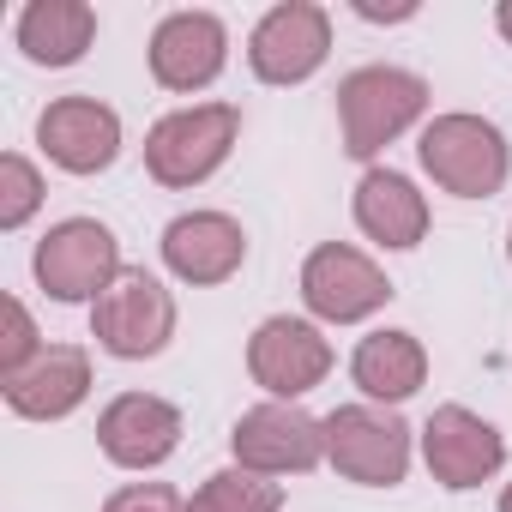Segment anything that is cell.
<instances>
[{
	"mask_svg": "<svg viewBox=\"0 0 512 512\" xmlns=\"http://www.w3.org/2000/svg\"><path fill=\"white\" fill-rule=\"evenodd\" d=\"M386 296H392L386 272L368 260V253L344 247V241L314 247V253H308V266H302V302H308L320 320H332V326H356V320H368L374 308H386Z\"/></svg>",
	"mask_w": 512,
	"mask_h": 512,
	"instance_id": "ba28073f",
	"label": "cell"
},
{
	"mask_svg": "<svg viewBox=\"0 0 512 512\" xmlns=\"http://www.w3.org/2000/svg\"><path fill=\"white\" fill-rule=\"evenodd\" d=\"M163 260L181 284H223L247 260V235L223 211H187L163 229Z\"/></svg>",
	"mask_w": 512,
	"mask_h": 512,
	"instance_id": "4fadbf2b",
	"label": "cell"
},
{
	"mask_svg": "<svg viewBox=\"0 0 512 512\" xmlns=\"http://www.w3.org/2000/svg\"><path fill=\"white\" fill-rule=\"evenodd\" d=\"M422 458H428V470H434L440 488H476V482H488V476L500 470L506 440H500V428H488L476 410L446 404V410H434L428 428H422Z\"/></svg>",
	"mask_w": 512,
	"mask_h": 512,
	"instance_id": "8fae6325",
	"label": "cell"
},
{
	"mask_svg": "<svg viewBox=\"0 0 512 512\" xmlns=\"http://www.w3.org/2000/svg\"><path fill=\"white\" fill-rule=\"evenodd\" d=\"M494 25H500V37L512 43V0H500V13H494Z\"/></svg>",
	"mask_w": 512,
	"mask_h": 512,
	"instance_id": "d4e9b609",
	"label": "cell"
},
{
	"mask_svg": "<svg viewBox=\"0 0 512 512\" xmlns=\"http://www.w3.org/2000/svg\"><path fill=\"white\" fill-rule=\"evenodd\" d=\"M229 37L211 13H169L151 37V79L163 91H205L223 73Z\"/></svg>",
	"mask_w": 512,
	"mask_h": 512,
	"instance_id": "5bb4252c",
	"label": "cell"
},
{
	"mask_svg": "<svg viewBox=\"0 0 512 512\" xmlns=\"http://www.w3.org/2000/svg\"><path fill=\"white\" fill-rule=\"evenodd\" d=\"M103 512H181V494H175V488H163V482H133V488L109 494V506H103Z\"/></svg>",
	"mask_w": 512,
	"mask_h": 512,
	"instance_id": "603a6c76",
	"label": "cell"
},
{
	"mask_svg": "<svg viewBox=\"0 0 512 512\" xmlns=\"http://www.w3.org/2000/svg\"><path fill=\"white\" fill-rule=\"evenodd\" d=\"M229 446H235V464L253 476H290L326 458V422H314L302 404H260L235 422Z\"/></svg>",
	"mask_w": 512,
	"mask_h": 512,
	"instance_id": "52a82bcc",
	"label": "cell"
},
{
	"mask_svg": "<svg viewBox=\"0 0 512 512\" xmlns=\"http://www.w3.org/2000/svg\"><path fill=\"white\" fill-rule=\"evenodd\" d=\"M428 109V85L404 67H362L338 85V121H344V151L374 157L386 151L416 115Z\"/></svg>",
	"mask_w": 512,
	"mask_h": 512,
	"instance_id": "6da1fadb",
	"label": "cell"
},
{
	"mask_svg": "<svg viewBox=\"0 0 512 512\" xmlns=\"http://www.w3.org/2000/svg\"><path fill=\"white\" fill-rule=\"evenodd\" d=\"M500 512H512V482H506V494H500Z\"/></svg>",
	"mask_w": 512,
	"mask_h": 512,
	"instance_id": "484cf974",
	"label": "cell"
},
{
	"mask_svg": "<svg viewBox=\"0 0 512 512\" xmlns=\"http://www.w3.org/2000/svg\"><path fill=\"white\" fill-rule=\"evenodd\" d=\"M247 368H253V380H260L278 404H296L302 392H314V386L326 380V368H332V344L320 338V326L278 314V320H266L260 332H253V344H247Z\"/></svg>",
	"mask_w": 512,
	"mask_h": 512,
	"instance_id": "30bf717a",
	"label": "cell"
},
{
	"mask_svg": "<svg viewBox=\"0 0 512 512\" xmlns=\"http://www.w3.org/2000/svg\"><path fill=\"white\" fill-rule=\"evenodd\" d=\"M356 223L380 241V247H416L428 235V199L416 193L410 175L398 169H368L356 187Z\"/></svg>",
	"mask_w": 512,
	"mask_h": 512,
	"instance_id": "e0dca14e",
	"label": "cell"
},
{
	"mask_svg": "<svg viewBox=\"0 0 512 512\" xmlns=\"http://www.w3.org/2000/svg\"><path fill=\"white\" fill-rule=\"evenodd\" d=\"M416 151H422V169H428L446 193H458V199H488V193H500V181H506V169H512L500 127L482 121V115H440V121L422 133Z\"/></svg>",
	"mask_w": 512,
	"mask_h": 512,
	"instance_id": "3957f363",
	"label": "cell"
},
{
	"mask_svg": "<svg viewBox=\"0 0 512 512\" xmlns=\"http://www.w3.org/2000/svg\"><path fill=\"white\" fill-rule=\"evenodd\" d=\"M37 356H43V344H37V326H31V314H25V302H19V296H7V338H0V380L25 374Z\"/></svg>",
	"mask_w": 512,
	"mask_h": 512,
	"instance_id": "7402d4cb",
	"label": "cell"
},
{
	"mask_svg": "<svg viewBox=\"0 0 512 512\" xmlns=\"http://www.w3.org/2000/svg\"><path fill=\"white\" fill-rule=\"evenodd\" d=\"M326 458L338 476H350L362 488H392L410 470V428L386 410L344 404L326 416Z\"/></svg>",
	"mask_w": 512,
	"mask_h": 512,
	"instance_id": "5b68a950",
	"label": "cell"
},
{
	"mask_svg": "<svg viewBox=\"0 0 512 512\" xmlns=\"http://www.w3.org/2000/svg\"><path fill=\"white\" fill-rule=\"evenodd\" d=\"M97 440L121 470H151L181 446V410L151 392H127L97 416Z\"/></svg>",
	"mask_w": 512,
	"mask_h": 512,
	"instance_id": "9a60e30c",
	"label": "cell"
},
{
	"mask_svg": "<svg viewBox=\"0 0 512 512\" xmlns=\"http://www.w3.org/2000/svg\"><path fill=\"white\" fill-rule=\"evenodd\" d=\"M97 37V13L85 0H31L19 13V49L37 67H73Z\"/></svg>",
	"mask_w": 512,
	"mask_h": 512,
	"instance_id": "ac0fdd59",
	"label": "cell"
},
{
	"mask_svg": "<svg viewBox=\"0 0 512 512\" xmlns=\"http://www.w3.org/2000/svg\"><path fill=\"white\" fill-rule=\"evenodd\" d=\"M85 392H91V362H85V350H73V344H49L25 374L7 380V404H13L19 416H31V422H61V416H73V410L85 404Z\"/></svg>",
	"mask_w": 512,
	"mask_h": 512,
	"instance_id": "2e32d148",
	"label": "cell"
},
{
	"mask_svg": "<svg viewBox=\"0 0 512 512\" xmlns=\"http://www.w3.org/2000/svg\"><path fill=\"white\" fill-rule=\"evenodd\" d=\"M506 260H512V235H506Z\"/></svg>",
	"mask_w": 512,
	"mask_h": 512,
	"instance_id": "4316f807",
	"label": "cell"
},
{
	"mask_svg": "<svg viewBox=\"0 0 512 512\" xmlns=\"http://www.w3.org/2000/svg\"><path fill=\"white\" fill-rule=\"evenodd\" d=\"M332 49V19L320 7H308V0H290V7H272L260 25H253L247 37V61L253 73H260L266 85H302L320 73Z\"/></svg>",
	"mask_w": 512,
	"mask_h": 512,
	"instance_id": "9c48e42d",
	"label": "cell"
},
{
	"mask_svg": "<svg viewBox=\"0 0 512 512\" xmlns=\"http://www.w3.org/2000/svg\"><path fill=\"white\" fill-rule=\"evenodd\" d=\"M350 374H356V386H362L368 398L398 404V398L422 392V380H428V356H422V344H416L410 332H374V338L356 344Z\"/></svg>",
	"mask_w": 512,
	"mask_h": 512,
	"instance_id": "d6986e66",
	"label": "cell"
},
{
	"mask_svg": "<svg viewBox=\"0 0 512 512\" xmlns=\"http://www.w3.org/2000/svg\"><path fill=\"white\" fill-rule=\"evenodd\" d=\"M37 139H43L49 163H61L67 175H97V169H109L115 151H121V121H115V109L97 103V97H61V103L43 109Z\"/></svg>",
	"mask_w": 512,
	"mask_h": 512,
	"instance_id": "7c38bea8",
	"label": "cell"
},
{
	"mask_svg": "<svg viewBox=\"0 0 512 512\" xmlns=\"http://www.w3.org/2000/svg\"><path fill=\"white\" fill-rule=\"evenodd\" d=\"M356 13H362V19H410L416 7H368V0H356Z\"/></svg>",
	"mask_w": 512,
	"mask_h": 512,
	"instance_id": "cb8c5ba5",
	"label": "cell"
},
{
	"mask_svg": "<svg viewBox=\"0 0 512 512\" xmlns=\"http://www.w3.org/2000/svg\"><path fill=\"white\" fill-rule=\"evenodd\" d=\"M284 506V488L272 476H253V470H217L205 476V488L187 500V512H278Z\"/></svg>",
	"mask_w": 512,
	"mask_h": 512,
	"instance_id": "ffe728a7",
	"label": "cell"
},
{
	"mask_svg": "<svg viewBox=\"0 0 512 512\" xmlns=\"http://www.w3.org/2000/svg\"><path fill=\"white\" fill-rule=\"evenodd\" d=\"M121 278V247L103 223L91 217H67L43 235L37 247V284L55 302H97L109 284Z\"/></svg>",
	"mask_w": 512,
	"mask_h": 512,
	"instance_id": "8992f818",
	"label": "cell"
},
{
	"mask_svg": "<svg viewBox=\"0 0 512 512\" xmlns=\"http://www.w3.org/2000/svg\"><path fill=\"white\" fill-rule=\"evenodd\" d=\"M91 332H97V344H103L109 356L145 362V356H157V350L169 344V332H175V302H169V290H163L151 272H121V278L97 296Z\"/></svg>",
	"mask_w": 512,
	"mask_h": 512,
	"instance_id": "277c9868",
	"label": "cell"
},
{
	"mask_svg": "<svg viewBox=\"0 0 512 512\" xmlns=\"http://www.w3.org/2000/svg\"><path fill=\"white\" fill-rule=\"evenodd\" d=\"M235 133H241V115L229 103H193L151 127L145 169L163 187H199L211 169H223V157L235 151Z\"/></svg>",
	"mask_w": 512,
	"mask_h": 512,
	"instance_id": "7a4b0ae2",
	"label": "cell"
},
{
	"mask_svg": "<svg viewBox=\"0 0 512 512\" xmlns=\"http://www.w3.org/2000/svg\"><path fill=\"white\" fill-rule=\"evenodd\" d=\"M43 205V181L25 157H0V229H19Z\"/></svg>",
	"mask_w": 512,
	"mask_h": 512,
	"instance_id": "44dd1931",
	"label": "cell"
}]
</instances>
